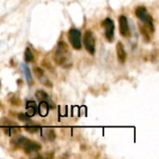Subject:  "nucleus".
<instances>
[{
    "label": "nucleus",
    "instance_id": "nucleus-1",
    "mask_svg": "<svg viewBox=\"0 0 159 159\" xmlns=\"http://www.w3.org/2000/svg\"><path fill=\"white\" fill-rule=\"evenodd\" d=\"M53 59L57 64L64 68H69L72 66L71 52L69 51L68 46L64 41H60L58 43L53 54Z\"/></svg>",
    "mask_w": 159,
    "mask_h": 159
},
{
    "label": "nucleus",
    "instance_id": "nucleus-2",
    "mask_svg": "<svg viewBox=\"0 0 159 159\" xmlns=\"http://www.w3.org/2000/svg\"><path fill=\"white\" fill-rule=\"evenodd\" d=\"M135 15L137 16V18L143 23L145 24L150 31L153 33L155 31V26H154V20L153 17L149 14V12L147 11L146 7L143 6H140L138 7H136L135 9Z\"/></svg>",
    "mask_w": 159,
    "mask_h": 159
},
{
    "label": "nucleus",
    "instance_id": "nucleus-3",
    "mask_svg": "<svg viewBox=\"0 0 159 159\" xmlns=\"http://www.w3.org/2000/svg\"><path fill=\"white\" fill-rule=\"evenodd\" d=\"M0 127L3 129L5 133L7 136H10L11 134L18 133L20 131V126L16 124L14 121L7 118V117H2L0 118Z\"/></svg>",
    "mask_w": 159,
    "mask_h": 159
},
{
    "label": "nucleus",
    "instance_id": "nucleus-4",
    "mask_svg": "<svg viewBox=\"0 0 159 159\" xmlns=\"http://www.w3.org/2000/svg\"><path fill=\"white\" fill-rule=\"evenodd\" d=\"M102 26L104 30V36L107 41L113 42L115 38V22L110 18H106L102 21Z\"/></svg>",
    "mask_w": 159,
    "mask_h": 159
},
{
    "label": "nucleus",
    "instance_id": "nucleus-5",
    "mask_svg": "<svg viewBox=\"0 0 159 159\" xmlns=\"http://www.w3.org/2000/svg\"><path fill=\"white\" fill-rule=\"evenodd\" d=\"M68 39L71 44V46L75 49H81L82 44H81V32L76 28H72L68 32Z\"/></svg>",
    "mask_w": 159,
    "mask_h": 159
},
{
    "label": "nucleus",
    "instance_id": "nucleus-6",
    "mask_svg": "<svg viewBox=\"0 0 159 159\" xmlns=\"http://www.w3.org/2000/svg\"><path fill=\"white\" fill-rule=\"evenodd\" d=\"M83 42H84V46H85V48L87 49V51L90 55H94L95 51H96V42H95L94 34L90 30H88L85 33Z\"/></svg>",
    "mask_w": 159,
    "mask_h": 159
},
{
    "label": "nucleus",
    "instance_id": "nucleus-7",
    "mask_svg": "<svg viewBox=\"0 0 159 159\" xmlns=\"http://www.w3.org/2000/svg\"><path fill=\"white\" fill-rule=\"evenodd\" d=\"M118 22H119V32L120 34L124 37H128L130 34V31H129V22H128V19L126 16L121 15L118 18Z\"/></svg>",
    "mask_w": 159,
    "mask_h": 159
},
{
    "label": "nucleus",
    "instance_id": "nucleus-8",
    "mask_svg": "<svg viewBox=\"0 0 159 159\" xmlns=\"http://www.w3.org/2000/svg\"><path fill=\"white\" fill-rule=\"evenodd\" d=\"M34 73L36 78L39 80V82H40L42 85H44V86H46V87H48V88H51V87H52L51 81L47 77V75H45V72H44L41 68L35 67V68L34 69Z\"/></svg>",
    "mask_w": 159,
    "mask_h": 159
},
{
    "label": "nucleus",
    "instance_id": "nucleus-9",
    "mask_svg": "<svg viewBox=\"0 0 159 159\" xmlns=\"http://www.w3.org/2000/svg\"><path fill=\"white\" fill-rule=\"evenodd\" d=\"M41 148L42 147H41V145L38 143L31 141V140H28L27 143H25V145L23 146L22 150L26 154H32V153H36V152L40 151Z\"/></svg>",
    "mask_w": 159,
    "mask_h": 159
},
{
    "label": "nucleus",
    "instance_id": "nucleus-10",
    "mask_svg": "<svg viewBox=\"0 0 159 159\" xmlns=\"http://www.w3.org/2000/svg\"><path fill=\"white\" fill-rule=\"evenodd\" d=\"M29 139L21 136V135H16L15 137H13L10 141V143L13 147L18 148V149H22L23 146L25 145V143H27Z\"/></svg>",
    "mask_w": 159,
    "mask_h": 159
},
{
    "label": "nucleus",
    "instance_id": "nucleus-11",
    "mask_svg": "<svg viewBox=\"0 0 159 159\" xmlns=\"http://www.w3.org/2000/svg\"><path fill=\"white\" fill-rule=\"evenodd\" d=\"M116 55H117V60L120 63H125L127 60V52L125 50V48L121 42H118L116 44Z\"/></svg>",
    "mask_w": 159,
    "mask_h": 159
},
{
    "label": "nucleus",
    "instance_id": "nucleus-12",
    "mask_svg": "<svg viewBox=\"0 0 159 159\" xmlns=\"http://www.w3.org/2000/svg\"><path fill=\"white\" fill-rule=\"evenodd\" d=\"M41 135L43 137L44 140L48 141V142H52L55 140L56 138V133L52 129H48V128H45L41 129Z\"/></svg>",
    "mask_w": 159,
    "mask_h": 159
},
{
    "label": "nucleus",
    "instance_id": "nucleus-13",
    "mask_svg": "<svg viewBox=\"0 0 159 159\" xmlns=\"http://www.w3.org/2000/svg\"><path fill=\"white\" fill-rule=\"evenodd\" d=\"M20 69H21V72L25 77V80L26 82L31 86L33 83H34V80H33V76H32V74H31V71L29 69V67L25 64V63H22L20 65Z\"/></svg>",
    "mask_w": 159,
    "mask_h": 159
},
{
    "label": "nucleus",
    "instance_id": "nucleus-14",
    "mask_svg": "<svg viewBox=\"0 0 159 159\" xmlns=\"http://www.w3.org/2000/svg\"><path fill=\"white\" fill-rule=\"evenodd\" d=\"M26 111H27V115L31 117L35 116V114L37 113V106L36 103L33 101H28L26 102Z\"/></svg>",
    "mask_w": 159,
    "mask_h": 159
},
{
    "label": "nucleus",
    "instance_id": "nucleus-15",
    "mask_svg": "<svg viewBox=\"0 0 159 159\" xmlns=\"http://www.w3.org/2000/svg\"><path fill=\"white\" fill-rule=\"evenodd\" d=\"M48 111H49V104H48L47 102H40L39 106L37 107V112H38V114H39L42 117H45V116H48Z\"/></svg>",
    "mask_w": 159,
    "mask_h": 159
},
{
    "label": "nucleus",
    "instance_id": "nucleus-16",
    "mask_svg": "<svg viewBox=\"0 0 159 159\" xmlns=\"http://www.w3.org/2000/svg\"><path fill=\"white\" fill-rule=\"evenodd\" d=\"M35 97H36V99L39 101V102H47L49 105L51 104V105H53V103H52V102L50 101V99H49V97H48V95L44 91V90H37L36 92H35Z\"/></svg>",
    "mask_w": 159,
    "mask_h": 159
},
{
    "label": "nucleus",
    "instance_id": "nucleus-17",
    "mask_svg": "<svg viewBox=\"0 0 159 159\" xmlns=\"http://www.w3.org/2000/svg\"><path fill=\"white\" fill-rule=\"evenodd\" d=\"M24 129H25V130L28 131L29 133H35V132H37L38 130H40L41 127L38 126V125H35V124L32 123V121L30 120V121L26 122V124L24 125Z\"/></svg>",
    "mask_w": 159,
    "mask_h": 159
},
{
    "label": "nucleus",
    "instance_id": "nucleus-18",
    "mask_svg": "<svg viewBox=\"0 0 159 159\" xmlns=\"http://www.w3.org/2000/svg\"><path fill=\"white\" fill-rule=\"evenodd\" d=\"M34 53L30 49V48H26L24 51V61L26 62H32L34 61Z\"/></svg>",
    "mask_w": 159,
    "mask_h": 159
},
{
    "label": "nucleus",
    "instance_id": "nucleus-19",
    "mask_svg": "<svg viewBox=\"0 0 159 159\" xmlns=\"http://www.w3.org/2000/svg\"><path fill=\"white\" fill-rule=\"evenodd\" d=\"M8 102L10 103V104H12V105H14V106H20V103H21V101H20V99L19 98V97H17V96H15V95H13V94H11L10 95V97L8 98Z\"/></svg>",
    "mask_w": 159,
    "mask_h": 159
},
{
    "label": "nucleus",
    "instance_id": "nucleus-20",
    "mask_svg": "<svg viewBox=\"0 0 159 159\" xmlns=\"http://www.w3.org/2000/svg\"><path fill=\"white\" fill-rule=\"evenodd\" d=\"M17 117H18L19 120L23 121V122H25V123L31 120V119H30V116H29L27 114H24V113H19V114H17Z\"/></svg>",
    "mask_w": 159,
    "mask_h": 159
},
{
    "label": "nucleus",
    "instance_id": "nucleus-21",
    "mask_svg": "<svg viewBox=\"0 0 159 159\" xmlns=\"http://www.w3.org/2000/svg\"><path fill=\"white\" fill-rule=\"evenodd\" d=\"M140 29H141V32H142V34H143V39H144L146 42H149V41H150V34H149V33H147L146 29L143 28L142 25L140 26Z\"/></svg>",
    "mask_w": 159,
    "mask_h": 159
},
{
    "label": "nucleus",
    "instance_id": "nucleus-22",
    "mask_svg": "<svg viewBox=\"0 0 159 159\" xmlns=\"http://www.w3.org/2000/svg\"><path fill=\"white\" fill-rule=\"evenodd\" d=\"M3 109H4V106H3V105H2V103L0 102V111H1V110H3Z\"/></svg>",
    "mask_w": 159,
    "mask_h": 159
}]
</instances>
